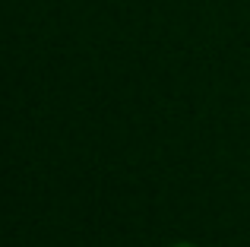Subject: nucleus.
Wrapping results in <instances>:
<instances>
[{
    "instance_id": "1",
    "label": "nucleus",
    "mask_w": 250,
    "mask_h": 247,
    "mask_svg": "<svg viewBox=\"0 0 250 247\" xmlns=\"http://www.w3.org/2000/svg\"><path fill=\"white\" fill-rule=\"evenodd\" d=\"M171 247H196V244H187V241H181V244H171Z\"/></svg>"
}]
</instances>
